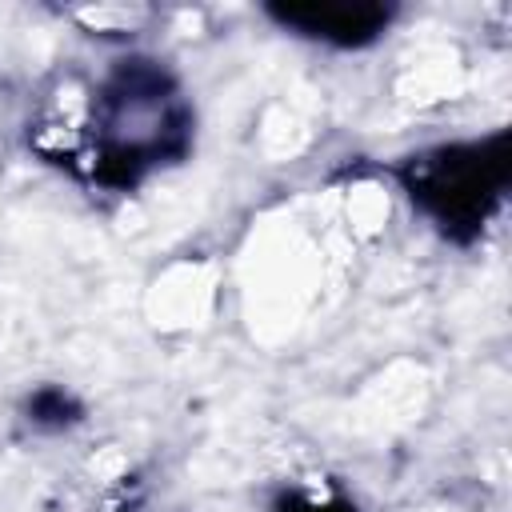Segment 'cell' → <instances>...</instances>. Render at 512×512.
Returning a JSON list of instances; mask_svg holds the SVG:
<instances>
[{"label": "cell", "instance_id": "1", "mask_svg": "<svg viewBox=\"0 0 512 512\" xmlns=\"http://www.w3.org/2000/svg\"><path fill=\"white\" fill-rule=\"evenodd\" d=\"M84 120L88 132L80 136V148L92 176L104 184H132L152 164L180 156L188 140V112L180 92L148 60L116 68L100 84Z\"/></svg>", "mask_w": 512, "mask_h": 512}, {"label": "cell", "instance_id": "2", "mask_svg": "<svg viewBox=\"0 0 512 512\" xmlns=\"http://www.w3.org/2000/svg\"><path fill=\"white\" fill-rule=\"evenodd\" d=\"M508 180V136H492L484 144H456L428 152L408 164L412 200L440 220V228H480L488 208L500 200Z\"/></svg>", "mask_w": 512, "mask_h": 512}, {"label": "cell", "instance_id": "3", "mask_svg": "<svg viewBox=\"0 0 512 512\" xmlns=\"http://www.w3.org/2000/svg\"><path fill=\"white\" fill-rule=\"evenodd\" d=\"M272 16L284 28L300 32V36L328 40V44H340V48H356V44H368L372 36H380L392 12L380 8V4L320 0V4H280V8H272Z\"/></svg>", "mask_w": 512, "mask_h": 512}, {"label": "cell", "instance_id": "4", "mask_svg": "<svg viewBox=\"0 0 512 512\" xmlns=\"http://www.w3.org/2000/svg\"><path fill=\"white\" fill-rule=\"evenodd\" d=\"M280 512H348L344 504H316V500H288Z\"/></svg>", "mask_w": 512, "mask_h": 512}]
</instances>
